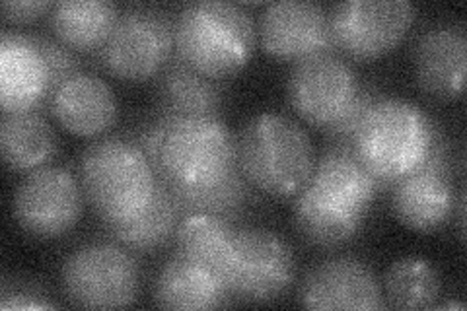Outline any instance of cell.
I'll list each match as a JSON object with an SVG mask.
<instances>
[{
  "label": "cell",
  "instance_id": "obj_12",
  "mask_svg": "<svg viewBox=\"0 0 467 311\" xmlns=\"http://www.w3.org/2000/svg\"><path fill=\"white\" fill-rule=\"evenodd\" d=\"M358 77L337 51L302 58L290 70L286 94L290 108L306 123L326 130L339 119L358 90Z\"/></svg>",
  "mask_w": 467,
  "mask_h": 311
},
{
  "label": "cell",
  "instance_id": "obj_26",
  "mask_svg": "<svg viewBox=\"0 0 467 311\" xmlns=\"http://www.w3.org/2000/svg\"><path fill=\"white\" fill-rule=\"evenodd\" d=\"M441 275L434 264L420 257L393 263L384 276L386 306L398 309H431L441 298Z\"/></svg>",
  "mask_w": 467,
  "mask_h": 311
},
{
  "label": "cell",
  "instance_id": "obj_17",
  "mask_svg": "<svg viewBox=\"0 0 467 311\" xmlns=\"http://www.w3.org/2000/svg\"><path fill=\"white\" fill-rule=\"evenodd\" d=\"M47 106L63 129L78 137H96L109 130L119 113L111 86L86 70L58 84L49 94Z\"/></svg>",
  "mask_w": 467,
  "mask_h": 311
},
{
  "label": "cell",
  "instance_id": "obj_29",
  "mask_svg": "<svg viewBox=\"0 0 467 311\" xmlns=\"http://www.w3.org/2000/svg\"><path fill=\"white\" fill-rule=\"evenodd\" d=\"M0 307L3 309H55L49 294L32 280L5 278L0 290Z\"/></svg>",
  "mask_w": 467,
  "mask_h": 311
},
{
  "label": "cell",
  "instance_id": "obj_10",
  "mask_svg": "<svg viewBox=\"0 0 467 311\" xmlns=\"http://www.w3.org/2000/svg\"><path fill=\"white\" fill-rule=\"evenodd\" d=\"M415 22L407 0H345L329 10L335 51L355 61H370L396 49Z\"/></svg>",
  "mask_w": 467,
  "mask_h": 311
},
{
  "label": "cell",
  "instance_id": "obj_6",
  "mask_svg": "<svg viewBox=\"0 0 467 311\" xmlns=\"http://www.w3.org/2000/svg\"><path fill=\"white\" fill-rule=\"evenodd\" d=\"M238 168L236 137L218 115L173 117L156 161L170 189H197Z\"/></svg>",
  "mask_w": 467,
  "mask_h": 311
},
{
  "label": "cell",
  "instance_id": "obj_19",
  "mask_svg": "<svg viewBox=\"0 0 467 311\" xmlns=\"http://www.w3.org/2000/svg\"><path fill=\"white\" fill-rule=\"evenodd\" d=\"M232 300L226 280L183 254L171 255L158 273L154 302L166 309H214Z\"/></svg>",
  "mask_w": 467,
  "mask_h": 311
},
{
  "label": "cell",
  "instance_id": "obj_22",
  "mask_svg": "<svg viewBox=\"0 0 467 311\" xmlns=\"http://www.w3.org/2000/svg\"><path fill=\"white\" fill-rule=\"evenodd\" d=\"M119 6L111 0H63L53 5L49 22L58 41L72 51H99L119 20Z\"/></svg>",
  "mask_w": 467,
  "mask_h": 311
},
{
  "label": "cell",
  "instance_id": "obj_25",
  "mask_svg": "<svg viewBox=\"0 0 467 311\" xmlns=\"http://www.w3.org/2000/svg\"><path fill=\"white\" fill-rule=\"evenodd\" d=\"M252 183L240 168H234L223 180L197 189H170L182 216L211 214L224 220L240 216L254 199Z\"/></svg>",
  "mask_w": 467,
  "mask_h": 311
},
{
  "label": "cell",
  "instance_id": "obj_9",
  "mask_svg": "<svg viewBox=\"0 0 467 311\" xmlns=\"http://www.w3.org/2000/svg\"><path fill=\"white\" fill-rule=\"evenodd\" d=\"M296 261L290 245L271 230L236 226L226 285L232 298L271 302L295 285Z\"/></svg>",
  "mask_w": 467,
  "mask_h": 311
},
{
  "label": "cell",
  "instance_id": "obj_3",
  "mask_svg": "<svg viewBox=\"0 0 467 311\" xmlns=\"http://www.w3.org/2000/svg\"><path fill=\"white\" fill-rule=\"evenodd\" d=\"M175 55L211 78H226L254 55L257 29L244 6L224 0H197L175 16Z\"/></svg>",
  "mask_w": 467,
  "mask_h": 311
},
{
  "label": "cell",
  "instance_id": "obj_20",
  "mask_svg": "<svg viewBox=\"0 0 467 311\" xmlns=\"http://www.w3.org/2000/svg\"><path fill=\"white\" fill-rule=\"evenodd\" d=\"M156 98L160 111L171 117L218 115L224 101V86L189 67L180 55H173L156 77Z\"/></svg>",
  "mask_w": 467,
  "mask_h": 311
},
{
  "label": "cell",
  "instance_id": "obj_27",
  "mask_svg": "<svg viewBox=\"0 0 467 311\" xmlns=\"http://www.w3.org/2000/svg\"><path fill=\"white\" fill-rule=\"evenodd\" d=\"M378 92L374 90V86L370 84H362L358 86L357 96L353 98V101L348 103V108L343 111V115L335 121L329 129H326L324 132L333 140V142H353L357 130L360 129V125L367 119V115L370 113V109L374 108V103L378 101Z\"/></svg>",
  "mask_w": 467,
  "mask_h": 311
},
{
  "label": "cell",
  "instance_id": "obj_18",
  "mask_svg": "<svg viewBox=\"0 0 467 311\" xmlns=\"http://www.w3.org/2000/svg\"><path fill=\"white\" fill-rule=\"evenodd\" d=\"M51 94L46 58L32 36L5 29L0 36V101L3 113L36 109Z\"/></svg>",
  "mask_w": 467,
  "mask_h": 311
},
{
  "label": "cell",
  "instance_id": "obj_28",
  "mask_svg": "<svg viewBox=\"0 0 467 311\" xmlns=\"http://www.w3.org/2000/svg\"><path fill=\"white\" fill-rule=\"evenodd\" d=\"M32 37L47 63L49 77H51V92L58 84H63L67 78H70L72 74L82 70L77 53L68 46H65L63 41L49 36H32Z\"/></svg>",
  "mask_w": 467,
  "mask_h": 311
},
{
  "label": "cell",
  "instance_id": "obj_30",
  "mask_svg": "<svg viewBox=\"0 0 467 311\" xmlns=\"http://www.w3.org/2000/svg\"><path fill=\"white\" fill-rule=\"evenodd\" d=\"M173 117L168 113L160 111L158 117H154L152 121L146 123L142 127V130L139 132V146L142 148V152L146 154V158L150 160V164L156 166L158 161V154H160V146H162L164 135H166V129L171 123Z\"/></svg>",
  "mask_w": 467,
  "mask_h": 311
},
{
  "label": "cell",
  "instance_id": "obj_15",
  "mask_svg": "<svg viewBox=\"0 0 467 311\" xmlns=\"http://www.w3.org/2000/svg\"><path fill=\"white\" fill-rule=\"evenodd\" d=\"M300 304L310 309H384L382 285L370 266L357 257H333L304 276Z\"/></svg>",
  "mask_w": 467,
  "mask_h": 311
},
{
  "label": "cell",
  "instance_id": "obj_8",
  "mask_svg": "<svg viewBox=\"0 0 467 311\" xmlns=\"http://www.w3.org/2000/svg\"><path fill=\"white\" fill-rule=\"evenodd\" d=\"M61 278L70 304L113 309L135 304L140 269L125 245L96 242L72 251L63 264Z\"/></svg>",
  "mask_w": 467,
  "mask_h": 311
},
{
  "label": "cell",
  "instance_id": "obj_16",
  "mask_svg": "<svg viewBox=\"0 0 467 311\" xmlns=\"http://www.w3.org/2000/svg\"><path fill=\"white\" fill-rule=\"evenodd\" d=\"M467 36L460 24H434L413 46V67L420 90L436 99H456L465 86Z\"/></svg>",
  "mask_w": 467,
  "mask_h": 311
},
{
  "label": "cell",
  "instance_id": "obj_33",
  "mask_svg": "<svg viewBox=\"0 0 467 311\" xmlns=\"http://www.w3.org/2000/svg\"><path fill=\"white\" fill-rule=\"evenodd\" d=\"M434 307H444V309H463L462 304H456V302H446L442 306H434Z\"/></svg>",
  "mask_w": 467,
  "mask_h": 311
},
{
  "label": "cell",
  "instance_id": "obj_21",
  "mask_svg": "<svg viewBox=\"0 0 467 311\" xmlns=\"http://www.w3.org/2000/svg\"><path fill=\"white\" fill-rule=\"evenodd\" d=\"M0 150L10 170L34 171L47 166L57 154L55 129L37 109L3 113Z\"/></svg>",
  "mask_w": 467,
  "mask_h": 311
},
{
  "label": "cell",
  "instance_id": "obj_31",
  "mask_svg": "<svg viewBox=\"0 0 467 311\" xmlns=\"http://www.w3.org/2000/svg\"><path fill=\"white\" fill-rule=\"evenodd\" d=\"M53 5L46 3V0H24V3H5L3 5V14L8 22L14 24H27L34 22L41 16H46L47 12H51Z\"/></svg>",
  "mask_w": 467,
  "mask_h": 311
},
{
  "label": "cell",
  "instance_id": "obj_23",
  "mask_svg": "<svg viewBox=\"0 0 467 311\" xmlns=\"http://www.w3.org/2000/svg\"><path fill=\"white\" fill-rule=\"evenodd\" d=\"M182 218L168 183L158 177L154 197L139 216L127 222H101V224L117 244L139 254H149L175 238Z\"/></svg>",
  "mask_w": 467,
  "mask_h": 311
},
{
  "label": "cell",
  "instance_id": "obj_11",
  "mask_svg": "<svg viewBox=\"0 0 467 311\" xmlns=\"http://www.w3.org/2000/svg\"><path fill=\"white\" fill-rule=\"evenodd\" d=\"M84 189L65 166H43L27 171L14 192V218L39 240L61 238L78 224L84 211Z\"/></svg>",
  "mask_w": 467,
  "mask_h": 311
},
{
  "label": "cell",
  "instance_id": "obj_4",
  "mask_svg": "<svg viewBox=\"0 0 467 311\" xmlns=\"http://www.w3.org/2000/svg\"><path fill=\"white\" fill-rule=\"evenodd\" d=\"M236 158L245 180L273 197L298 195L316 164L308 132L281 113L252 117L236 137Z\"/></svg>",
  "mask_w": 467,
  "mask_h": 311
},
{
  "label": "cell",
  "instance_id": "obj_5",
  "mask_svg": "<svg viewBox=\"0 0 467 311\" xmlns=\"http://www.w3.org/2000/svg\"><path fill=\"white\" fill-rule=\"evenodd\" d=\"M158 173L137 140H94L80 160V183L101 222H127L150 204Z\"/></svg>",
  "mask_w": 467,
  "mask_h": 311
},
{
  "label": "cell",
  "instance_id": "obj_14",
  "mask_svg": "<svg viewBox=\"0 0 467 311\" xmlns=\"http://www.w3.org/2000/svg\"><path fill=\"white\" fill-rule=\"evenodd\" d=\"M259 39L269 55L292 63L335 51L329 12L310 0H279L267 5L259 16Z\"/></svg>",
  "mask_w": 467,
  "mask_h": 311
},
{
  "label": "cell",
  "instance_id": "obj_7",
  "mask_svg": "<svg viewBox=\"0 0 467 311\" xmlns=\"http://www.w3.org/2000/svg\"><path fill=\"white\" fill-rule=\"evenodd\" d=\"M175 24L164 8L127 6L111 37L98 51L99 63L115 78L142 82L158 77L173 57Z\"/></svg>",
  "mask_w": 467,
  "mask_h": 311
},
{
  "label": "cell",
  "instance_id": "obj_13",
  "mask_svg": "<svg viewBox=\"0 0 467 311\" xmlns=\"http://www.w3.org/2000/svg\"><path fill=\"white\" fill-rule=\"evenodd\" d=\"M391 209L407 228L434 232L454 214L456 191L446 139L436 137L425 164L391 187Z\"/></svg>",
  "mask_w": 467,
  "mask_h": 311
},
{
  "label": "cell",
  "instance_id": "obj_32",
  "mask_svg": "<svg viewBox=\"0 0 467 311\" xmlns=\"http://www.w3.org/2000/svg\"><path fill=\"white\" fill-rule=\"evenodd\" d=\"M456 206H458V222H460V235L463 238V220H465V214H463V206H465V192L462 191L460 197L456 199Z\"/></svg>",
  "mask_w": 467,
  "mask_h": 311
},
{
  "label": "cell",
  "instance_id": "obj_24",
  "mask_svg": "<svg viewBox=\"0 0 467 311\" xmlns=\"http://www.w3.org/2000/svg\"><path fill=\"white\" fill-rule=\"evenodd\" d=\"M234 240H236V226L230 220L211 214H187L175 232L180 254L209 266L224 280L232 261Z\"/></svg>",
  "mask_w": 467,
  "mask_h": 311
},
{
  "label": "cell",
  "instance_id": "obj_2",
  "mask_svg": "<svg viewBox=\"0 0 467 311\" xmlns=\"http://www.w3.org/2000/svg\"><path fill=\"white\" fill-rule=\"evenodd\" d=\"M436 137V125L419 106L384 98L374 103L350 146L386 191L425 164Z\"/></svg>",
  "mask_w": 467,
  "mask_h": 311
},
{
  "label": "cell",
  "instance_id": "obj_1",
  "mask_svg": "<svg viewBox=\"0 0 467 311\" xmlns=\"http://www.w3.org/2000/svg\"><path fill=\"white\" fill-rule=\"evenodd\" d=\"M379 191L353 146L331 142L316 158L308 183L296 195L295 224L308 244L339 247L358 233Z\"/></svg>",
  "mask_w": 467,
  "mask_h": 311
}]
</instances>
